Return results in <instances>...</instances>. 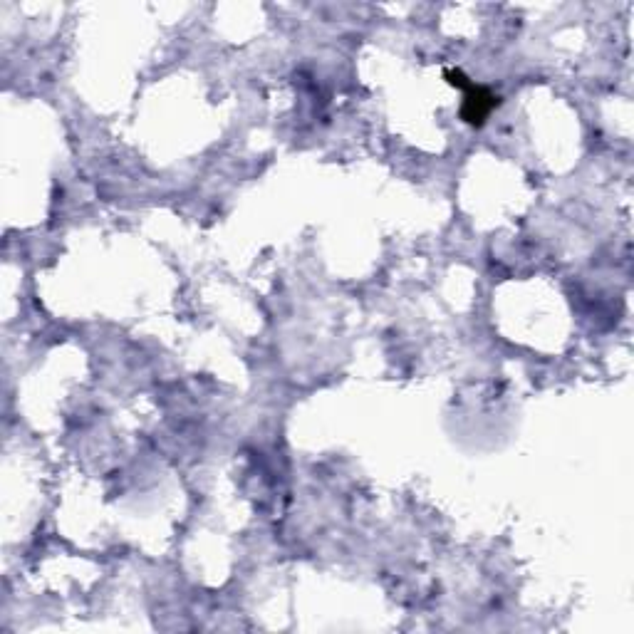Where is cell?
<instances>
[{
    "label": "cell",
    "instance_id": "obj_1",
    "mask_svg": "<svg viewBox=\"0 0 634 634\" xmlns=\"http://www.w3.org/2000/svg\"><path fill=\"white\" fill-rule=\"evenodd\" d=\"M446 77H451V85L456 87H466L469 90V95H466V105H464V119L469 124H474V127H481L483 122H486V117L491 114L493 107H498V97L493 95V92H488L486 87H476L471 85V82H466V77L461 75L459 70L456 72H446Z\"/></svg>",
    "mask_w": 634,
    "mask_h": 634
}]
</instances>
